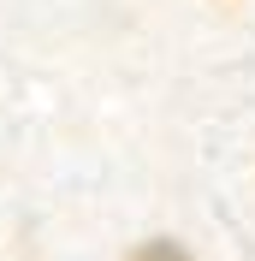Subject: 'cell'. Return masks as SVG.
<instances>
[{
  "mask_svg": "<svg viewBox=\"0 0 255 261\" xmlns=\"http://www.w3.org/2000/svg\"><path fill=\"white\" fill-rule=\"evenodd\" d=\"M131 261H190V255H184L172 238H148V244H137V249H131Z\"/></svg>",
  "mask_w": 255,
  "mask_h": 261,
  "instance_id": "cell-1",
  "label": "cell"
}]
</instances>
